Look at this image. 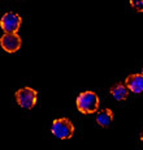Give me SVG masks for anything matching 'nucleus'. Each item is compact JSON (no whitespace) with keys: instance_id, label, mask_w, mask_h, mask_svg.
I'll return each mask as SVG.
<instances>
[{"instance_id":"obj_2","label":"nucleus","mask_w":143,"mask_h":150,"mask_svg":"<svg viewBox=\"0 0 143 150\" xmlns=\"http://www.w3.org/2000/svg\"><path fill=\"white\" fill-rule=\"evenodd\" d=\"M14 98L16 102L20 107L25 108V110H31L35 107L36 100H38V93L35 89L33 88H21L14 93Z\"/></svg>"},{"instance_id":"obj_10","label":"nucleus","mask_w":143,"mask_h":150,"mask_svg":"<svg viewBox=\"0 0 143 150\" xmlns=\"http://www.w3.org/2000/svg\"><path fill=\"white\" fill-rule=\"evenodd\" d=\"M141 141H142V142H143V131L141 132Z\"/></svg>"},{"instance_id":"obj_6","label":"nucleus","mask_w":143,"mask_h":150,"mask_svg":"<svg viewBox=\"0 0 143 150\" xmlns=\"http://www.w3.org/2000/svg\"><path fill=\"white\" fill-rule=\"evenodd\" d=\"M125 83L129 90L134 94L143 93V73H133L129 74L125 79Z\"/></svg>"},{"instance_id":"obj_7","label":"nucleus","mask_w":143,"mask_h":150,"mask_svg":"<svg viewBox=\"0 0 143 150\" xmlns=\"http://www.w3.org/2000/svg\"><path fill=\"white\" fill-rule=\"evenodd\" d=\"M114 119V114L113 111L111 108H103L98 111V114H96V123L99 124L100 127H103V128H108V127L112 124Z\"/></svg>"},{"instance_id":"obj_3","label":"nucleus","mask_w":143,"mask_h":150,"mask_svg":"<svg viewBox=\"0 0 143 150\" xmlns=\"http://www.w3.org/2000/svg\"><path fill=\"white\" fill-rule=\"evenodd\" d=\"M51 132L59 140H68L74 134V125L68 117H60L52 122Z\"/></svg>"},{"instance_id":"obj_5","label":"nucleus","mask_w":143,"mask_h":150,"mask_svg":"<svg viewBox=\"0 0 143 150\" xmlns=\"http://www.w3.org/2000/svg\"><path fill=\"white\" fill-rule=\"evenodd\" d=\"M22 45L21 37L17 35V33H5L0 38V46L8 54L17 52Z\"/></svg>"},{"instance_id":"obj_11","label":"nucleus","mask_w":143,"mask_h":150,"mask_svg":"<svg viewBox=\"0 0 143 150\" xmlns=\"http://www.w3.org/2000/svg\"><path fill=\"white\" fill-rule=\"evenodd\" d=\"M142 73H143V67H142Z\"/></svg>"},{"instance_id":"obj_4","label":"nucleus","mask_w":143,"mask_h":150,"mask_svg":"<svg viewBox=\"0 0 143 150\" xmlns=\"http://www.w3.org/2000/svg\"><path fill=\"white\" fill-rule=\"evenodd\" d=\"M22 18L20 14L14 12H7L0 18V28L5 33H17L18 29L21 28Z\"/></svg>"},{"instance_id":"obj_1","label":"nucleus","mask_w":143,"mask_h":150,"mask_svg":"<svg viewBox=\"0 0 143 150\" xmlns=\"http://www.w3.org/2000/svg\"><path fill=\"white\" fill-rule=\"evenodd\" d=\"M76 105L81 114L90 115V114H94V112L98 111V108L100 106V99L96 93L87 90V91H82V93L77 97Z\"/></svg>"},{"instance_id":"obj_8","label":"nucleus","mask_w":143,"mask_h":150,"mask_svg":"<svg viewBox=\"0 0 143 150\" xmlns=\"http://www.w3.org/2000/svg\"><path fill=\"white\" fill-rule=\"evenodd\" d=\"M109 91L116 100H126L130 90H129V88L126 86V83L118 82V83H114L112 88H111Z\"/></svg>"},{"instance_id":"obj_9","label":"nucleus","mask_w":143,"mask_h":150,"mask_svg":"<svg viewBox=\"0 0 143 150\" xmlns=\"http://www.w3.org/2000/svg\"><path fill=\"white\" fill-rule=\"evenodd\" d=\"M130 5L138 12H143V0H129Z\"/></svg>"}]
</instances>
